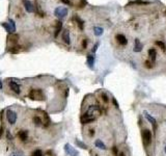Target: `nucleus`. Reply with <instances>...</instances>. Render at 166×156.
Here are the masks:
<instances>
[{"mask_svg":"<svg viewBox=\"0 0 166 156\" xmlns=\"http://www.w3.org/2000/svg\"><path fill=\"white\" fill-rule=\"evenodd\" d=\"M99 46H100V43H96V44H94V46L92 47V53H96L97 50H98V48H99Z\"/></svg>","mask_w":166,"mask_h":156,"instance_id":"obj_20","label":"nucleus"},{"mask_svg":"<svg viewBox=\"0 0 166 156\" xmlns=\"http://www.w3.org/2000/svg\"><path fill=\"white\" fill-rule=\"evenodd\" d=\"M145 67H147V68H152L151 62H150V60H147V62H145Z\"/></svg>","mask_w":166,"mask_h":156,"instance_id":"obj_25","label":"nucleus"},{"mask_svg":"<svg viewBox=\"0 0 166 156\" xmlns=\"http://www.w3.org/2000/svg\"><path fill=\"white\" fill-rule=\"evenodd\" d=\"M89 134H90V136H92V135H94V129H89Z\"/></svg>","mask_w":166,"mask_h":156,"instance_id":"obj_27","label":"nucleus"},{"mask_svg":"<svg viewBox=\"0 0 166 156\" xmlns=\"http://www.w3.org/2000/svg\"><path fill=\"white\" fill-rule=\"evenodd\" d=\"M112 101H113V103H114V105H115V107H118V104H117V102H116V100L113 99Z\"/></svg>","mask_w":166,"mask_h":156,"instance_id":"obj_28","label":"nucleus"},{"mask_svg":"<svg viewBox=\"0 0 166 156\" xmlns=\"http://www.w3.org/2000/svg\"><path fill=\"white\" fill-rule=\"evenodd\" d=\"M24 6L28 13H33L34 12V5L32 4V2H30L29 0H24Z\"/></svg>","mask_w":166,"mask_h":156,"instance_id":"obj_10","label":"nucleus"},{"mask_svg":"<svg viewBox=\"0 0 166 156\" xmlns=\"http://www.w3.org/2000/svg\"><path fill=\"white\" fill-rule=\"evenodd\" d=\"M7 83L9 84V88L11 91H13L16 95H19L21 93V86H20L19 82L17 81H7Z\"/></svg>","mask_w":166,"mask_h":156,"instance_id":"obj_5","label":"nucleus"},{"mask_svg":"<svg viewBox=\"0 0 166 156\" xmlns=\"http://www.w3.org/2000/svg\"><path fill=\"white\" fill-rule=\"evenodd\" d=\"M54 15L56 16L58 19H64V17H66L67 15H68V9H66V7L64 6H58L55 9L54 11Z\"/></svg>","mask_w":166,"mask_h":156,"instance_id":"obj_1","label":"nucleus"},{"mask_svg":"<svg viewBox=\"0 0 166 156\" xmlns=\"http://www.w3.org/2000/svg\"><path fill=\"white\" fill-rule=\"evenodd\" d=\"M142 141L145 146H149L152 142V133L149 129L142 130Z\"/></svg>","mask_w":166,"mask_h":156,"instance_id":"obj_2","label":"nucleus"},{"mask_svg":"<svg viewBox=\"0 0 166 156\" xmlns=\"http://www.w3.org/2000/svg\"><path fill=\"white\" fill-rule=\"evenodd\" d=\"M156 44H157L158 46H160V47H161V48L163 49V50H165V45H164L162 42H159V41H157V42H156Z\"/></svg>","mask_w":166,"mask_h":156,"instance_id":"obj_23","label":"nucleus"},{"mask_svg":"<svg viewBox=\"0 0 166 156\" xmlns=\"http://www.w3.org/2000/svg\"><path fill=\"white\" fill-rule=\"evenodd\" d=\"M149 56H150V60L151 62H155L156 60V56H157V51H156L155 48H151L149 50Z\"/></svg>","mask_w":166,"mask_h":156,"instance_id":"obj_14","label":"nucleus"},{"mask_svg":"<svg viewBox=\"0 0 166 156\" xmlns=\"http://www.w3.org/2000/svg\"><path fill=\"white\" fill-rule=\"evenodd\" d=\"M62 2L64 3H66V4H68V5H70L71 4V2H70V0H61Z\"/></svg>","mask_w":166,"mask_h":156,"instance_id":"obj_26","label":"nucleus"},{"mask_svg":"<svg viewBox=\"0 0 166 156\" xmlns=\"http://www.w3.org/2000/svg\"><path fill=\"white\" fill-rule=\"evenodd\" d=\"M7 121L9 122L11 124H14L16 122V120H17V114H16V112H14L11 109H9L7 110Z\"/></svg>","mask_w":166,"mask_h":156,"instance_id":"obj_6","label":"nucleus"},{"mask_svg":"<svg viewBox=\"0 0 166 156\" xmlns=\"http://www.w3.org/2000/svg\"><path fill=\"white\" fill-rule=\"evenodd\" d=\"M66 152L71 156H77V155H78V152H77L74 148L71 147L69 144H67V145H66Z\"/></svg>","mask_w":166,"mask_h":156,"instance_id":"obj_11","label":"nucleus"},{"mask_svg":"<svg viewBox=\"0 0 166 156\" xmlns=\"http://www.w3.org/2000/svg\"><path fill=\"white\" fill-rule=\"evenodd\" d=\"M29 97L33 100H42L44 98V95L41 90H32L29 94Z\"/></svg>","mask_w":166,"mask_h":156,"instance_id":"obj_4","label":"nucleus"},{"mask_svg":"<svg viewBox=\"0 0 166 156\" xmlns=\"http://www.w3.org/2000/svg\"><path fill=\"white\" fill-rule=\"evenodd\" d=\"M142 48H143V45L141 44V42L139 41V39H135V41H134L133 51L134 52H141Z\"/></svg>","mask_w":166,"mask_h":156,"instance_id":"obj_8","label":"nucleus"},{"mask_svg":"<svg viewBox=\"0 0 166 156\" xmlns=\"http://www.w3.org/2000/svg\"><path fill=\"white\" fill-rule=\"evenodd\" d=\"M82 47L84 49L87 47V40H83V42H82Z\"/></svg>","mask_w":166,"mask_h":156,"instance_id":"obj_24","label":"nucleus"},{"mask_svg":"<svg viewBox=\"0 0 166 156\" xmlns=\"http://www.w3.org/2000/svg\"><path fill=\"white\" fill-rule=\"evenodd\" d=\"M143 114H144V116H145V119H147V121H149L150 123L154 126V128L156 129V127H157V121H156L155 118H154V116H152L151 114H150L149 112H147V111H144Z\"/></svg>","mask_w":166,"mask_h":156,"instance_id":"obj_7","label":"nucleus"},{"mask_svg":"<svg viewBox=\"0 0 166 156\" xmlns=\"http://www.w3.org/2000/svg\"><path fill=\"white\" fill-rule=\"evenodd\" d=\"M32 156H43V153H42V151H39V150H36V151H34L32 153Z\"/></svg>","mask_w":166,"mask_h":156,"instance_id":"obj_22","label":"nucleus"},{"mask_svg":"<svg viewBox=\"0 0 166 156\" xmlns=\"http://www.w3.org/2000/svg\"><path fill=\"white\" fill-rule=\"evenodd\" d=\"M2 26L5 28V30L9 31L11 33H14L16 31V24L13 20H9L7 22H3Z\"/></svg>","mask_w":166,"mask_h":156,"instance_id":"obj_3","label":"nucleus"},{"mask_svg":"<svg viewBox=\"0 0 166 156\" xmlns=\"http://www.w3.org/2000/svg\"><path fill=\"white\" fill-rule=\"evenodd\" d=\"M1 86H2V84H1V82H0V88H1Z\"/></svg>","mask_w":166,"mask_h":156,"instance_id":"obj_30","label":"nucleus"},{"mask_svg":"<svg viewBox=\"0 0 166 156\" xmlns=\"http://www.w3.org/2000/svg\"><path fill=\"white\" fill-rule=\"evenodd\" d=\"M164 151H165V153H166V146H165V148H164Z\"/></svg>","mask_w":166,"mask_h":156,"instance_id":"obj_29","label":"nucleus"},{"mask_svg":"<svg viewBox=\"0 0 166 156\" xmlns=\"http://www.w3.org/2000/svg\"><path fill=\"white\" fill-rule=\"evenodd\" d=\"M101 97L103 98V101L105 102V103H108L109 102V99H108V96L106 94H102L101 95Z\"/></svg>","mask_w":166,"mask_h":156,"instance_id":"obj_19","label":"nucleus"},{"mask_svg":"<svg viewBox=\"0 0 166 156\" xmlns=\"http://www.w3.org/2000/svg\"><path fill=\"white\" fill-rule=\"evenodd\" d=\"M94 145H96L97 148H99V149H101V150H106V149H107V148H106V146H105V144L103 143L101 139H97L96 143H94Z\"/></svg>","mask_w":166,"mask_h":156,"instance_id":"obj_15","label":"nucleus"},{"mask_svg":"<svg viewBox=\"0 0 166 156\" xmlns=\"http://www.w3.org/2000/svg\"><path fill=\"white\" fill-rule=\"evenodd\" d=\"M87 65L89 67V69H94V56L92 54H88L87 55Z\"/></svg>","mask_w":166,"mask_h":156,"instance_id":"obj_13","label":"nucleus"},{"mask_svg":"<svg viewBox=\"0 0 166 156\" xmlns=\"http://www.w3.org/2000/svg\"><path fill=\"white\" fill-rule=\"evenodd\" d=\"M76 20H77V23H78L79 28H80L81 30H83V27H84V22H83V21L81 20L79 17H76Z\"/></svg>","mask_w":166,"mask_h":156,"instance_id":"obj_18","label":"nucleus"},{"mask_svg":"<svg viewBox=\"0 0 166 156\" xmlns=\"http://www.w3.org/2000/svg\"><path fill=\"white\" fill-rule=\"evenodd\" d=\"M62 40L64 42L66 43L67 45H70L71 44V37H70V31L69 30H64V33H62Z\"/></svg>","mask_w":166,"mask_h":156,"instance_id":"obj_12","label":"nucleus"},{"mask_svg":"<svg viewBox=\"0 0 166 156\" xmlns=\"http://www.w3.org/2000/svg\"><path fill=\"white\" fill-rule=\"evenodd\" d=\"M76 144H77V145H78L80 148H82V149H86V148H87V147H86V145H84L83 143H81L80 141H76Z\"/></svg>","mask_w":166,"mask_h":156,"instance_id":"obj_21","label":"nucleus"},{"mask_svg":"<svg viewBox=\"0 0 166 156\" xmlns=\"http://www.w3.org/2000/svg\"><path fill=\"white\" fill-rule=\"evenodd\" d=\"M61 27H62V23L60 22V21H58L56 24V29H55V37H57L59 33V31L61 30Z\"/></svg>","mask_w":166,"mask_h":156,"instance_id":"obj_17","label":"nucleus"},{"mask_svg":"<svg viewBox=\"0 0 166 156\" xmlns=\"http://www.w3.org/2000/svg\"><path fill=\"white\" fill-rule=\"evenodd\" d=\"M94 32L97 37H101V35H103V32H104V29H103L102 27L96 26V27H94Z\"/></svg>","mask_w":166,"mask_h":156,"instance_id":"obj_16","label":"nucleus"},{"mask_svg":"<svg viewBox=\"0 0 166 156\" xmlns=\"http://www.w3.org/2000/svg\"><path fill=\"white\" fill-rule=\"evenodd\" d=\"M116 41H117L118 44L122 45V46H126V45L128 44L127 37H124V35H116Z\"/></svg>","mask_w":166,"mask_h":156,"instance_id":"obj_9","label":"nucleus"}]
</instances>
